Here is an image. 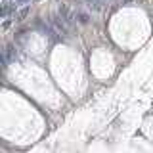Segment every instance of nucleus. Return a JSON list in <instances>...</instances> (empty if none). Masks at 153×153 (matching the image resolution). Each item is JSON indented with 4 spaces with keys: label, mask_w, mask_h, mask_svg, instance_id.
Segmentation results:
<instances>
[{
    "label": "nucleus",
    "mask_w": 153,
    "mask_h": 153,
    "mask_svg": "<svg viewBox=\"0 0 153 153\" xmlns=\"http://www.w3.org/2000/svg\"><path fill=\"white\" fill-rule=\"evenodd\" d=\"M52 25H54L56 29V33L59 36H69V29H67V23L61 19V16H56V17H52Z\"/></svg>",
    "instance_id": "obj_1"
},
{
    "label": "nucleus",
    "mask_w": 153,
    "mask_h": 153,
    "mask_svg": "<svg viewBox=\"0 0 153 153\" xmlns=\"http://www.w3.org/2000/svg\"><path fill=\"white\" fill-rule=\"evenodd\" d=\"M16 59H17L16 46H13V44H8L6 48H4V54H2V61H4V65H8L10 61H16Z\"/></svg>",
    "instance_id": "obj_2"
},
{
    "label": "nucleus",
    "mask_w": 153,
    "mask_h": 153,
    "mask_svg": "<svg viewBox=\"0 0 153 153\" xmlns=\"http://www.w3.org/2000/svg\"><path fill=\"white\" fill-rule=\"evenodd\" d=\"M59 16H61V19H63L67 25H73V23H75V17H76L75 13L65 6V4H61V6H59Z\"/></svg>",
    "instance_id": "obj_3"
},
{
    "label": "nucleus",
    "mask_w": 153,
    "mask_h": 153,
    "mask_svg": "<svg viewBox=\"0 0 153 153\" xmlns=\"http://www.w3.org/2000/svg\"><path fill=\"white\" fill-rule=\"evenodd\" d=\"M29 12H31V8H23L21 12L17 13V16H13V19H16V21H23V19L29 16Z\"/></svg>",
    "instance_id": "obj_4"
},
{
    "label": "nucleus",
    "mask_w": 153,
    "mask_h": 153,
    "mask_svg": "<svg viewBox=\"0 0 153 153\" xmlns=\"http://www.w3.org/2000/svg\"><path fill=\"white\" fill-rule=\"evenodd\" d=\"M76 21H79V23H88L90 21L88 13H86V12H79V13H76Z\"/></svg>",
    "instance_id": "obj_5"
},
{
    "label": "nucleus",
    "mask_w": 153,
    "mask_h": 153,
    "mask_svg": "<svg viewBox=\"0 0 153 153\" xmlns=\"http://www.w3.org/2000/svg\"><path fill=\"white\" fill-rule=\"evenodd\" d=\"M21 2H27V0H16V4H21Z\"/></svg>",
    "instance_id": "obj_6"
}]
</instances>
